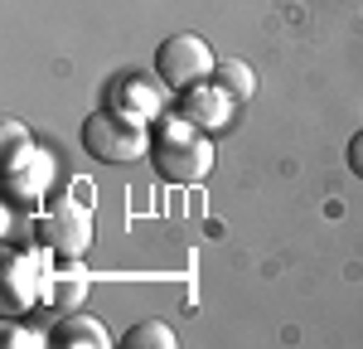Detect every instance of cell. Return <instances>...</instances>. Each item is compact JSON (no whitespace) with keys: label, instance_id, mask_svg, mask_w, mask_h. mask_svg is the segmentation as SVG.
I'll list each match as a JSON object with an SVG mask.
<instances>
[{"label":"cell","instance_id":"obj_12","mask_svg":"<svg viewBox=\"0 0 363 349\" xmlns=\"http://www.w3.org/2000/svg\"><path fill=\"white\" fill-rule=\"evenodd\" d=\"M349 170H354V174L363 179V131L354 136V141H349Z\"/></svg>","mask_w":363,"mask_h":349},{"label":"cell","instance_id":"obj_9","mask_svg":"<svg viewBox=\"0 0 363 349\" xmlns=\"http://www.w3.org/2000/svg\"><path fill=\"white\" fill-rule=\"evenodd\" d=\"M0 150H5V170H10V165H20L29 150H34L25 121H5V126H0Z\"/></svg>","mask_w":363,"mask_h":349},{"label":"cell","instance_id":"obj_10","mask_svg":"<svg viewBox=\"0 0 363 349\" xmlns=\"http://www.w3.org/2000/svg\"><path fill=\"white\" fill-rule=\"evenodd\" d=\"M49 335H29V330H20V325H5V345H44Z\"/></svg>","mask_w":363,"mask_h":349},{"label":"cell","instance_id":"obj_7","mask_svg":"<svg viewBox=\"0 0 363 349\" xmlns=\"http://www.w3.org/2000/svg\"><path fill=\"white\" fill-rule=\"evenodd\" d=\"M213 83H218V92H223L228 102H252L257 97V73H252V63H242V58L218 63L213 68Z\"/></svg>","mask_w":363,"mask_h":349},{"label":"cell","instance_id":"obj_3","mask_svg":"<svg viewBox=\"0 0 363 349\" xmlns=\"http://www.w3.org/2000/svg\"><path fill=\"white\" fill-rule=\"evenodd\" d=\"M213 68H218V58H213V49L199 34H169V39H160V49H155V78L169 92H194V87H203L213 78Z\"/></svg>","mask_w":363,"mask_h":349},{"label":"cell","instance_id":"obj_4","mask_svg":"<svg viewBox=\"0 0 363 349\" xmlns=\"http://www.w3.org/2000/svg\"><path fill=\"white\" fill-rule=\"evenodd\" d=\"M34 238H39L54 257L73 262V257H83L87 248H92V214H87L73 194H58L54 204L39 209V218H34Z\"/></svg>","mask_w":363,"mask_h":349},{"label":"cell","instance_id":"obj_6","mask_svg":"<svg viewBox=\"0 0 363 349\" xmlns=\"http://www.w3.org/2000/svg\"><path fill=\"white\" fill-rule=\"evenodd\" d=\"M49 170H54V165H49V155L34 145L20 165H10V199H15V204L39 199V194H44V184H49Z\"/></svg>","mask_w":363,"mask_h":349},{"label":"cell","instance_id":"obj_8","mask_svg":"<svg viewBox=\"0 0 363 349\" xmlns=\"http://www.w3.org/2000/svg\"><path fill=\"white\" fill-rule=\"evenodd\" d=\"M174 345L179 340H174V330L165 320H140V325H131L121 335V349H174Z\"/></svg>","mask_w":363,"mask_h":349},{"label":"cell","instance_id":"obj_1","mask_svg":"<svg viewBox=\"0 0 363 349\" xmlns=\"http://www.w3.org/2000/svg\"><path fill=\"white\" fill-rule=\"evenodd\" d=\"M150 165L165 184H199L213 170V141L189 121H165L150 136Z\"/></svg>","mask_w":363,"mask_h":349},{"label":"cell","instance_id":"obj_11","mask_svg":"<svg viewBox=\"0 0 363 349\" xmlns=\"http://www.w3.org/2000/svg\"><path fill=\"white\" fill-rule=\"evenodd\" d=\"M78 291H87V277H68V282H58V287H54V301H73Z\"/></svg>","mask_w":363,"mask_h":349},{"label":"cell","instance_id":"obj_2","mask_svg":"<svg viewBox=\"0 0 363 349\" xmlns=\"http://www.w3.org/2000/svg\"><path fill=\"white\" fill-rule=\"evenodd\" d=\"M83 150L102 165H131L136 155H150V131L136 112L97 107L83 116Z\"/></svg>","mask_w":363,"mask_h":349},{"label":"cell","instance_id":"obj_5","mask_svg":"<svg viewBox=\"0 0 363 349\" xmlns=\"http://www.w3.org/2000/svg\"><path fill=\"white\" fill-rule=\"evenodd\" d=\"M49 345L54 349H78V345H87V349H112V335H107V325L102 320H92V316H63L49 330Z\"/></svg>","mask_w":363,"mask_h":349}]
</instances>
